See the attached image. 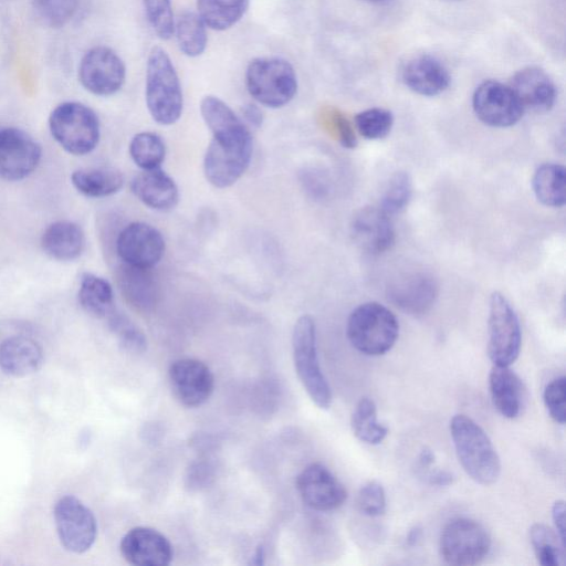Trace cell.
Listing matches in <instances>:
<instances>
[{
  "label": "cell",
  "instance_id": "cell-49",
  "mask_svg": "<svg viewBox=\"0 0 566 566\" xmlns=\"http://www.w3.org/2000/svg\"><path fill=\"white\" fill-rule=\"evenodd\" d=\"M263 558H264L263 548L259 547L253 556V560H251V564L261 565V564H263Z\"/></svg>",
  "mask_w": 566,
  "mask_h": 566
},
{
  "label": "cell",
  "instance_id": "cell-22",
  "mask_svg": "<svg viewBox=\"0 0 566 566\" xmlns=\"http://www.w3.org/2000/svg\"><path fill=\"white\" fill-rule=\"evenodd\" d=\"M130 189L139 201L154 210L169 211L179 201L175 180L160 168L143 170L136 175Z\"/></svg>",
  "mask_w": 566,
  "mask_h": 566
},
{
  "label": "cell",
  "instance_id": "cell-25",
  "mask_svg": "<svg viewBox=\"0 0 566 566\" xmlns=\"http://www.w3.org/2000/svg\"><path fill=\"white\" fill-rule=\"evenodd\" d=\"M43 251L59 261H72L78 258L85 245L82 228L72 221H56L50 224L41 238Z\"/></svg>",
  "mask_w": 566,
  "mask_h": 566
},
{
  "label": "cell",
  "instance_id": "cell-48",
  "mask_svg": "<svg viewBox=\"0 0 566 566\" xmlns=\"http://www.w3.org/2000/svg\"><path fill=\"white\" fill-rule=\"evenodd\" d=\"M421 533L422 532H421L420 527H418V526L412 527L407 535V539H406L407 545L415 546L418 543V541L420 539Z\"/></svg>",
  "mask_w": 566,
  "mask_h": 566
},
{
  "label": "cell",
  "instance_id": "cell-19",
  "mask_svg": "<svg viewBox=\"0 0 566 566\" xmlns=\"http://www.w3.org/2000/svg\"><path fill=\"white\" fill-rule=\"evenodd\" d=\"M350 233L356 244L370 254L389 250L395 242L390 216L380 207L367 206L353 217Z\"/></svg>",
  "mask_w": 566,
  "mask_h": 566
},
{
  "label": "cell",
  "instance_id": "cell-27",
  "mask_svg": "<svg viewBox=\"0 0 566 566\" xmlns=\"http://www.w3.org/2000/svg\"><path fill=\"white\" fill-rule=\"evenodd\" d=\"M71 181L82 195L103 198L118 192L123 188L124 177L113 168H85L73 171Z\"/></svg>",
  "mask_w": 566,
  "mask_h": 566
},
{
  "label": "cell",
  "instance_id": "cell-32",
  "mask_svg": "<svg viewBox=\"0 0 566 566\" xmlns=\"http://www.w3.org/2000/svg\"><path fill=\"white\" fill-rule=\"evenodd\" d=\"M350 426L355 437L368 444H379L388 434L386 426L377 419V407L373 399L363 397L356 405Z\"/></svg>",
  "mask_w": 566,
  "mask_h": 566
},
{
  "label": "cell",
  "instance_id": "cell-38",
  "mask_svg": "<svg viewBox=\"0 0 566 566\" xmlns=\"http://www.w3.org/2000/svg\"><path fill=\"white\" fill-rule=\"evenodd\" d=\"M108 324L125 350L133 354H140L146 350L147 338L145 334L128 317L114 311L108 316Z\"/></svg>",
  "mask_w": 566,
  "mask_h": 566
},
{
  "label": "cell",
  "instance_id": "cell-18",
  "mask_svg": "<svg viewBox=\"0 0 566 566\" xmlns=\"http://www.w3.org/2000/svg\"><path fill=\"white\" fill-rule=\"evenodd\" d=\"M437 292L434 279L422 271L403 273L387 289L390 302L412 315L428 312L436 301Z\"/></svg>",
  "mask_w": 566,
  "mask_h": 566
},
{
  "label": "cell",
  "instance_id": "cell-45",
  "mask_svg": "<svg viewBox=\"0 0 566 566\" xmlns=\"http://www.w3.org/2000/svg\"><path fill=\"white\" fill-rule=\"evenodd\" d=\"M241 114H242L241 118L245 125L248 124L251 127L259 128L263 123V118H264L263 113L260 109V107L255 104H252V103L245 104L242 107Z\"/></svg>",
  "mask_w": 566,
  "mask_h": 566
},
{
  "label": "cell",
  "instance_id": "cell-1",
  "mask_svg": "<svg viewBox=\"0 0 566 566\" xmlns=\"http://www.w3.org/2000/svg\"><path fill=\"white\" fill-rule=\"evenodd\" d=\"M200 113L212 134L203 157L205 177L216 188L231 187L250 165L253 151L251 133L242 118L217 96H205Z\"/></svg>",
  "mask_w": 566,
  "mask_h": 566
},
{
  "label": "cell",
  "instance_id": "cell-5",
  "mask_svg": "<svg viewBox=\"0 0 566 566\" xmlns=\"http://www.w3.org/2000/svg\"><path fill=\"white\" fill-rule=\"evenodd\" d=\"M245 86L259 104L280 108L294 98L297 76L293 65L282 57H255L247 66Z\"/></svg>",
  "mask_w": 566,
  "mask_h": 566
},
{
  "label": "cell",
  "instance_id": "cell-9",
  "mask_svg": "<svg viewBox=\"0 0 566 566\" xmlns=\"http://www.w3.org/2000/svg\"><path fill=\"white\" fill-rule=\"evenodd\" d=\"M488 329V354L493 365H512L521 350V325L514 308L500 292L490 296Z\"/></svg>",
  "mask_w": 566,
  "mask_h": 566
},
{
  "label": "cell",
  "instance_id": "cell-7",
  "mask_svg": "<svg viewBox=\"0 0 566 566\" xmlns=\"http://www.w3.org/2000/svg\"><path fill=\"white\" fill-rule=\"evenodd\" d=\"M49 127L53 138L67 153L85 155L98 144L101 128L95 112L78 102H64L50 114Z\"/></svg>",
  "mask_w": 566,
  "mask_h": 566
},
{
  "label": "cell",
  "instance_id": "cell-16",
  "mask_svg": "<svg viewBox=\"0 0 566 566\" xmlns=\"http://www.w3.org/2000/svg\"><path fill=\"white\" fill-rule=\"evenodd\" d=\"M295 484L302 501L315 511H334L347 499L343 483L328 468L318 462L305 467L298 473Z\"/></svg>",
  "mask_w": 566,
  "mask_h": 566
},
{
  "label": "cell",
  "instance_id": "cell-15",
  "mask_svg": "<svg viewBox=\"0 0 566 566\" xmlns=\"http://www.w3.org/2000/svg\"><path fill=\"white\" fill-rule=\"evenodd\" d=\"M168 380L176 399L184 406L196 408L203 405L214 389L210 368L197 358H179L168 368Z\"/></svg>",
  "mask_w": 566,
  "mask_h": 566
},
{
  "label": "cell",
  "instance_id": "cell-34",
  "mask_svg": "<svg viewBox=\"0 0 566 566\" xmlns=\"http://www.w3.org/2000/svg\"><path fill=\"white\" fill-rule=\"evenodd\" d=\"M133 161L143 170L159 168L166 156V146L161 137L151 132L136 134L129 144Z\"/></svg>",
  "mask_w": 566,
  "mask_h": 566
},
{
  "label": "cell",
  "instance_id": "cell-6",
  "mask_svg": "<svg viewBox=\"0 0 566 566\" xmlns=\"http://www.w3.org/2000/svg\"><path fill=\"white\" fill-rule=\"evenodd\" d=\"M294 367L311 400L321 409H328L332 391L319 365L316 326L312 316L302 315L292 332Z\"/></svg>",
  "mask_w": 566,
  "mask_h": 566
},
{
  "label": "cell",
  "instance_id": "cell-36",
  "mask_svg": "<svg viewBox=\"0 0 566 566\" xmlns=\"http://www.w3.org/2000/svg\"><path fill=\"white\" fill-rule=\"evenodd\" d=\"M412 193V181L406 171L395 172L387 181L379 207L389 216L402 211Z\"/></svg>",
  "mask_w": 566,
  "mask_h": 566
},
{
  "label": "cell",
  "instance_id": "cell-42",
  "mask_svg": "<svg viewBox=\"0 0 566 566\" xmlns=\"http://www.w3.org/2000/svg\"><path fill=\"white\" fill-rule=\"evenodd\" d=\"M327 129L343 147L354 148L357 145L356 136L348 119L335 108H329L325 113Z\"/></svg>",
  "mask_w": 566,
  "mask_h": 566
},
{
  "label": "cell",
  "instance_id": "cell-13",
  "mask_svg": "<svg viewBox=\"0 0 566 566\" xmlns=\"http://www.w3.org/2000/svg\"><path fill=\"white\" fill-rule=\"evenodd\" d=\"M165 247L163 234L146 222L127 224L116 240V251L123 263L139 269L151 270L157 265Z\"/></svg>",
  "mask_w": 566,
  "mask_h": 566
},
{
  "label": "cell",
  "instance_id": "cell-24",
  "mask_svg": "<svg viewBox=\"0 0 566 566\" xmlns=\"http://www.w3.org/2000/svg\"><path fill=\"white\" fill-rule=\"evenodd\" d=\"M43 363L41 346L32 338L12 336L0 344V368L13 377H25Z\"/></svg>",
  "mask_w": 566,
  "mask_h": 566
},
{
  "label": "cell",
  "instance_id": "cell-29",
  "mask_svg": "<svg viewBox=\"0 0 566 566\" xmlns=\"http://www.w3.org/2000/svg\"><path fill=\"white\" fill-rule=\"evenodd\" d=\"M566 171L564 166L553 163L541 165L532 179L533 191L539 202L559 208L565 203Z\"/></svg>",
  "mask_w": 566,
  "mask_h": 566
},
{
  "label": "cell",
  "instance_id": "cell-37",
  "mask_svg": "<svg viewBox=\"0 0 566 566\" xmlns=\"http://www.w3.org/2000/svg\"><path fill=\"white\" fill-rule=\"evenodd\" d=\"M391 112L380 107H373L355 116V126L366 139H380L386 137L392 127Z\"/></svg>",
  "mask_w": 566,
  "mask_h": 566
},
{
  "label": "cell",
  "instance_id": "cell-12",
  "mask_svg": "<svg viewBox=\"0 0 566 566\" xmlns=\"http://www.w3.org/2000/svg\"><path fill=\"white\" fill-rule=\"evenodd\" d=\"M472 107L476 117L492 127L512 126L524 114V108L510 85L492 80L482 82L475 88Z\"/></svg>",
  "mask_w": 566,
  "mask_h": 566
},
{
  "label": "cell",
  "instance_id": "cell-8",
  "mask_svg": "<svg viewBox=\"0 0 566 566\" xmlns=\"http://www.w3.org/2000/svg\"><path fill=\"white\" fill-rule=\"evenodd\" d=\"M439 549L442 559L449 565H475L488 556L491 536L480 522L457 517L443 527Z\"/></svg>",
  "mask_w": 566,
  "mask_h": 566
},
{
  "label": "cell",
  "instance_id": "cell-33",
  "mask_svg": "<svg viewBox=\"0 0 566 566\" xmlns=\"http://www.w3.org/2000/svg\"><path fill=\"white\" fill-rule=\"evenodd\" d=\"M530 541L541 565L560 566L565 563L566 546L560 542L556 532L547 525L533 524L530 528Z\"/></svg>",
  "mask_w": 566,
  "mask_h": 566
},
{
  "label": "cell",
  "instance_id": "cell-39",
  "mask_svg": "<svg viewBox=\"0 0 566 566\" xmlns=\"http://www.w3.org/2000/svg\"><path fill=\"white\" fill-rule=\"evenodd\" d=\"M142 3L155 34L161 40H169L175 25L171 0H142Z\"/></svg>",
  "mask_w": 566,
  "mask_h": 566
},
{
  "label": "cell",
  "instance_id": "cell-31",
  "mask_svg": "<svg viewBox=\"0 0 566 566\" xmlns=\"http://www.w3.org/2000/svg\"><path fill=\"white\" fill-rule=\"evenodd\" d=\"M174 34L179 50L189 57L201 55L208 43L207 25L197 12L184 11L175 19Z\"/></svg>",
  "mask_w": 566,
  "mask_h": 566
},
{
  "label": "cell",
  "instance_id": "cell-4",
  "mask_svg": "<svg viewBox=\"0 0 566 566\" xmlns=\"http://www.w3.org/2000/svg\"><path fill=\"white\" fill-rule=\"evenodd\" d=\"M346 334L358 352L379 356L395 345L399 335V323L395 314L382 304L367 302L349 314Z\"/></svg>",
  "mask_w": 566,
  "mask_h": 566
},
{
  "label": "cell",
  "instance_id": "cell-2",
  "mask_svg": "<svg viewBox=\"0 0 566 566\" xmlns=\"http://www.w3.org/2000/svg\"><path fill=\"white\" fill-rule=\"evenodd\" d=\"M450 433L465 473L479 484L495 483L501 461L486 432L470 417L455 415L450 421Z\"/></svg>",
  "mask_w": 566,
  "mask_h": 566
},
{
  "label": "cell",
  "instance_id": "cell-46",
  "mask_svg": "<svg viewBox=\"0 0 566 566\" xmlns=\"http://www.w3.org/2000/svg\"><path fill=\"white\" fill-rule=\"evenodd\" d=\"M428 481L432 485L449 486L453 483L454 476L451 472L446 470L431 471L428 474Z\"/></svg>",
  "mask_w": 566,
  "mask_h": 566
},
{
  "label": "cell",
  "instance_id": "cell-40",
  "mask_svg": "<svg viewBox=\"0 0 566 566\" xmlns=\"http://www.w3.org/2000/svg\"><path fill=\"white\" fill-rule=\"evenodd\" d=\"M544 403L552 419L564 424L566 420V378L560 376L549 381L544 389Z\"/></svg>",
  "mask_w": 566,
  "mask_h": 566
},
{
  "label": "cell",
  "instance_id": "cell-35",
  "mask_svg": "<svg viewBox=\"0 0 566 566\" xmlns=\"http://www.w3.org/2000/svg\"><path fill=\"white\" fill-rule=\"evenodd\" d=\"M38 21L52 29L65 25L75 14L80 0H31Z\"/></svg>",
  "mask_w": 566,
  "mask_h": 566
},
{
  "label": "cell",
  "instance_id": "cell-21",
  "mask_svg": "<svg viewBox=\"0 0 566 566\" xmlns=\"http://www.w3.org/2000/svg\"><path fill=\"white\" fill-rule=\"evenodd\" d=\"M401 81L412 92L422 96H436L450 85L451 77L447 67L430 54L410 57L402 66Z\"/></svg>",
  "mask_w": 566,
  "mask_h": 566
},
{
  "label": "cell",
  "instance_id": "cell-47",
  "mask_svg": "<svg viewBox=\"0 0 566 566\" xmlns=\"http://www.w3.org/2000/svg\"><path fill=\"white\" fill-rule=\"evenodd\" d=\"M419 465L422 469L430 468L434 462V453L430 448H423L418 455Z\"/></svg>",
  "mask_w": 566,
  "mask_h": 566
},
{
  "label": "cell",
  "instance_id": "cell-20",
  "mask_svg": "<svg viewBox=\"0 0 566 566\" xmlns=\"http://www.w3.org/2000/svg\"><path fill=\"white\" fill-rule=\"evenodd\" d=\"M509 85L524 111L544 113L555 104L557 96L555 84L539 67L527 66L517 71Z\"/></svg>",
  "mask_w": 566,
  "mask_h": 566
},
{
  "label": "cell",
  "instance_id": "cell-44",
  "mask_svg": "<svg viewBox=\"0 0 566 566\" xmlns=\"http://www.w3.org/2000/svg\"><path fill=\"white\" fill-rule=\"evenodd\" d=\"M552 518L555 526V532L558 535L560 542L566 546V537H565V502L563 500H557L554 502L552 506Z\"/></svg>",
  "mask_w": 566,
  "mask_h": 566
},
{
  "label": "cell",
  "instance_id": "cell-23",
  "mask_svg": "<svg viewBox=\"0 0 566 566\" xmlns=\"http://www.w3.org/2000/svg\"><path fill=\"white\" fill-rule=\"evenodd\" d=\"M489 388L494 407L504 418L515 419L521 415L526 389L510 366L493 365L489 374Z\"/></svg>",
  "mask_w": 566,
  "mask_h": 566
},
{
  "label": "cell",
  "instance_id": "cell-30",
  "mask_svg": "<svg viewBox=\"0 0 566 566\" xmlns=\"http://www.w3.org/2000/svg\"><path fill=\"white\" fill-rule=\"evenodd\" d=\"M250 0H197V13L207 28L224 31L245 13Z\"/></svg>",
  "mask_w": 566,
  "mask_h": 566
},
{
  "label": "cell",
  "instance_id": "cell-17",
  "mask_svg": "<svg viewBox=\"0 0 566 566\" xmlns=\"http://www.w3.org/2000/svg\"><path fill=\"white\" fill-rule=\"evenodd\" d=\"M119 549L124 559L135 566H167L174 557L170 541L148 526L130 528L123 536Z\"/></svg>",
  "mask_w": 566,
  "mask_h": 566
},
{
  "label": "cell",
  "instance_id": "cell-11",
  "mask_svg": "<svg viewBox=\"0 0 566 566\" xmlns=\"http://www.w3.org/2000/svg\"><path fill=\"white\" fill-rule=\"evenodd\" d=\"M126 66L120 56L111 48L99 45L88 50L78 65L82 86L97 96H111L125 83Z\"/></svg>",
  "mask_w": 566,
  "mask_h": 566
},
{
  "label": "cell",
  "instance_id": "cell-10",
  "mask_svg": "<svg viewBox=\"0 0 566 566\" xmlns=\"http://www.w3.org/2000/svg\"><path fill=\"white\" fill-rule=\"evenodd\" d=\"M54 522L61 544L75 554L87 552L97 535L93 512L77 497L65 495L54 506Z\"/></svg>",
  "mask_w": 566,
  "mask_h": 566
},
{
  "label": "cell",
  "instance_id": "cell-3",
  "mask_svg": "<svg viewBox=\"0 0 566 566\" xmlns=\"http://www.w3.org/2000/svg\"><path fill=\"white\" fill-rule=\"evenodd\" d=\"M145 99L151 118L160 125H172L182 114L181 84L170 56L160 46H154L147 57Z\"/></svg>",
  "mask_w": 566,
  "mask_h": 566
},
{
  "label": "cell",
  "instance_id": "cell-50",
  "mask_svg": "<svg viewBox=\"0 0 566 566\" xmlns=\"http://www.w3.org/2000/svg\"><path fill=\"white\" fill-rule=\"evenodd\" d=\"M365 1H368V2H371V3H381V2H386L388 0H365Z\"/></svg>",
  "mask_w": 566,
  "mask_h": 566
},
{
  "label": "cell",
  "instance_id": "cell-14",
  "mask_svg": "<svg viewBox=\"0 0 566 566\" xmlns=\"http://www.w3.org/2000/svg\"><path fill=\"white\" fill-rule=\"evenodd\" d=\"M42 155L40 144L27 132L6 127L0 129V177L17 181L31 175Z\"/></svg>",
  "mask_w": 566,
  "mask_h": 566
},
{
  "label": "cell",
  "instance_id": "cell-28",
  "mask_svg": "<svg viewBox=\"0 0 566 566\" xmlns=\"http://www.w3.org/2000/svg\"><path fill=\"white\" fill-rule=\"evenodd\" d=\"M78 302L94 317H108L115 311L114 292L108 281L88 272L81 277Z\"/></svg>",
  "mask_w": 566,
  "mask_h": 566
},
{
  "label": "cell",
  "instance_id": "cell-41",
  "mask_svg": "<svg viewBox=\"0 0 566 566\" xmlns=\"http://www.w3.org/2000/svg\"><path fill=\"white\" fill-rule=\"evenodd\" d=\"M359 511L370 517H376L386 511V493L384 486L377 481L365 483L357 495Z\"/></svg>",
  "mask_w": 566,
  "mask_h": 566
},
{
  "label": "cell",
  "instance_id": "cell-43",
  "mask_svg": "<svg viewBox=\"0 0 566 566\" xmlns=\"http://www.w3.org/2000/svg\"><path fill=\"white\" fill-rule=\"evenodd\" d=\"M214 476V468L207 461L193 462L186 476L187 486L199 490L207 486Z\"/></svg>",
  "mask_w": 566,
  "mask_h": 566
},
{
  "label": "cell",
  "instance_id": "cell-26",
  "mask_svg": "<svg viewBox=\"0 0 566 566\" xmlns=\"http://www.w3.org/2000/svg\"><path fill=\"white\" fill-rule=\"evenodd\" d=\"M118 285L132 306L148 311L156 304L157 286L150 269L123 264L118 272Z\"/></svg>",
  "mask_w": 566,
  "mask_h": 566
}]
</instances>
